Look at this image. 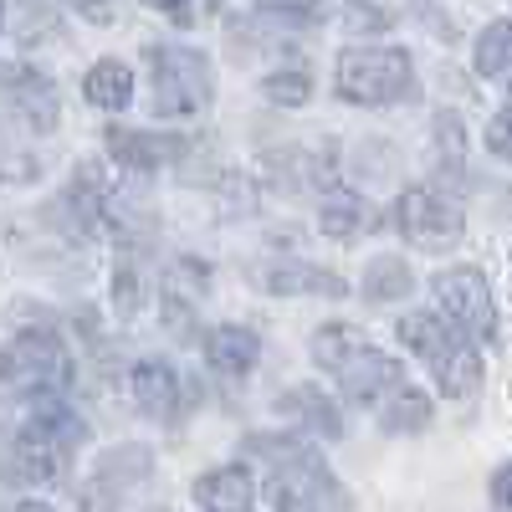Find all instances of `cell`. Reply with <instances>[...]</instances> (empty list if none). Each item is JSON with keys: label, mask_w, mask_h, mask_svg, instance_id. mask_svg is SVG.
<instances>
[{"label": "cell", "mask_w": 512, "mask_h": 512, "mask_svg": "<svg viewBox=\"0 0 512 512\" xmlns=\"http://www.w3.org/2000/svg\"><path fill=\"white\" fill-rule=\"evenodd\" d=\"M144 6H154L159 16H169L175 26H195V21H205L210 11H216L221 0H144Z\"/></svg>", "instance_id": "28"}, {"label": "cell", "mask_w": 512, "mask_h": 512, "mask_svg": "<svg viewBox=\"0 0 512 512\" xmlns=\"http://www.w3.org/2000/svg\"><path fill=\"white\" fill-rule=\"evenodd\" d=\"M400 344L425 364V374L436 379V390L461 400V395H477L482 390V354L456 338L436 313H405L400 318Z\"/></svg>", "instance_id": "4"}, {"label": "cell", "mask_w": 512, "mask_h": 512, "mask_svg": "<svg viewBox=\"0 0 512 512\" xmlns=\"http://www.w3.org/2000/svg\"><path fill=\"white\" fill-rule=\"evenodd\" d=\"M431 139H436V175L461 180V169H466V123L456 113H436Z\"/></svg>", "instance_id": "23"}, {"label": "cell", "mask_w": 512, "mask_h": 512, "mask_svg": "<svg viewBox=\"0 0 512 512\" xmlns=\"http://www.w3.org/2000/svg\"><path fill=\"white\" fill-rule=\"evenodd\" d=\"M82 98H88L93 108L123 113L128 103H134V67L118 62V57L93 62V67H88V77H82Z\"/></svg>", "instance_id": "19"}, {"label": "cell", "mask_w": 512, "mask_h": 512, "mask_svg": "<svg viewBox=\"0 0 512 512\" xmlns=\"http://www.w3.org/2000/svg\"><path fill=\"white\" fill-rule=\"evenodd\" d=\"M507 482H512V466H497L492 472V507L507 512Z\"/></svg>", "instance_id": "31"}, {"label": "cell", "mask_w": 512, "mask_h": 512, "mask_svg": "<svg viewBox=\"0 0 512 512\" xmlns=\"http://www.w3.org/2000/svg\"><path fill=\"white\" fill-rule=\"evenodd\" d=\"M67 11H77L82 21H93V26H108L113 21V0H62Z\"/></svg>", "instance_id": "29"}, {"label": "cell", "mask_w": 512, "mask_h": 512, "mask_svg": "<svg viewBox=\"0 0 512 512\" xmlns=\"http://www.w3.org/2000/svg\"><path fill=\"white\" fill-rule=\"evenodd\" d=\"M16 512H47V507H41V502H21Z\"/></svg>", "instance_id": "32"}, {"label": "cell", "mask_w": 512, "mask_h": 512, "mask_svg": "<svg viewBox=\"0 0 512 512\" xmlns=\"http://www.w3.org/2000/svg\"><path fill=\"white\" fill-rule=\"evenodd\" d=\"M205 282H210V272H205V262H195V256H185V262H175V267L164 272L159 297H164L169 333H190L195 328V313L205 303Z\"/></svg>", "instance_id": "13"}, {"label": "cell", "mask_w": 512, "mask_h": 512, "mask_svg": "<svg viewBox=\"0 0 512 512\" xmlns=\"http://www.w3.org/2000/svg\"><path fill=\"white\" fill-rule=\"evenodd\" d=\"M313 364L328 369L338 390L364 410H379L405 384V364L384 354L379 344H369V333H359L354 323H323L313 333Z\"/></svg>", "instance_id": "3"}, {"label": "cell", "mask_w": 512, "mask_h": 512, "mask_svg": "<svg viewBox=\"0 0 512 512\" xmlns=\"http://www.w3.org/2000/svg\"><path fill=\"white\" fill-rule=\"evenodd\" d=\"M359 292H364V303H374V308L405 303V297L415 292V272H410V262H400V256H374Z\"/></svg>", "instance_id": "21"}, {"label": "cell", "mask_w": 512, "mask_h": 512, "mask_svg": "<svg viewBox=\"0 0 512 512\" xmlns=\"http://www.w3.org/2000/svg\"><path fill=\"white\" fill-rule=\"evenodd\" d=\"M256 502V482L246 466H216L195 482V507L200 512H251Z\"/></svg>", "instance_id": "17"}, {"label": "cell", "mask_w": 512, "mask_h": 512, "mask_svg": "<svg viewBox=\"0 0 512 512\" xmlns=\"http://www.w3.org/2000/svg\"><path fill=\"white\" fill-rule=\"evenodd\" d=\"M128 395L149 420H180L185 410V379L175 374V364L164 359H139L128 369Z\"/></svg>", "instance_id": "12"}, {"label": "cell", "mask_w": 512, "mask_h": 512, "mask_svg": "<svg viewBox=\"0 0 512 512\" xmlns=\"http://www.w3.org/2000/svg\"><path fill=\"white\" fill-rule=\"evenodd\" d=\"M0 98L26 123V134H52L57 128V82L31 62H0Z\"/></svg>", "instance_id": "10"}, {"label": "cell", "mask_w": 512, "mask_h": 512, "mask_svg": "<svg viewBox=\"0 0 512 512\" xmlns=\"http://www.w3.org/2000/svg\"><path fill=\"white\" fill-rule=\"evenodd\" d=\"M256 11L267 21H297V26H318V0H256Z\"/></svg>", "instance_id": "27"}, {"label": "cell", "mask_w": 512, "mask_h": 512, "mask_svg": "<svg viewBox=\"0 0 512 512\" xmlns=\"http://www.w3.org/2000/svg\"><path fill=\"white\" fill-rule=\"evenodd\" d=\"M436 292V318L466 338V344H497V308H492V287L477 267H446L431 282Z\"/></svg>", "instance_id": "8"}, {"label": "cell", "mask_w": 512, "mask_h": 512, "mask_svg": "<svg viewBox=\"0 0 512 512\" xmlns=\"http://www.w3.org/2000/svg\"><path fill=\"white\" fill-rule=\"evenodd\" d=\"M205 364L221 379H246L256 364H262V338H256L246 323H216L205 333Z\"/></svg>", "instance_id": "14"}, {"label": "cell", "mask_w": 512, "mask_h": 512, "mask_svg": "<svg viewBox=\"0 0 512 512\" xmlns=\"http://www.w3.org/2000/svg\"><path fill=\"white\" fill-rule=\"evenodd\" d=\"M262 93H267V103H277V108H303V103L313 98V77H308L303 67L272 72V77L262 82Z\"/></svg>", "instance_id": "25"}, {"label": "cell", "mask_w": 512, "mask_h": 512, "mask_svg": "<svg viewBox=\"0 0 512 512\" xmlns=\"http://www.w3.org/2000/svg\"><path fill=\"white\" fill-rule=\"evenodd\" d=\"M374 415H379V425H384L390 436H415V431H425V425H431L436 405H431V395H425L420 384H410V379H405L400 390H395L390 400H384Z\"/></svg>", "instance_id": "20"}, {"label": "cell", "mask_w": 512, "mask_h": 512, "mask_svg": "<svg viewBox=\"0 0 512 512\" xmlns=\"http://www.w3.org/2000/svg\"><path fill=\"white\" fill-rule=\"evenodd\" d=\"M149 472H154L149 446H113V451L98 461V482H93V492H98L108 507H118L139 482H149Z\"/></svg>", "instance_id": "15"}, {"label": "cell", "mask_w": 512, "mask_h": 512, "mask_svg": "<svg viewBox=\"0 0 512 512\" xmlns=\"http://www.w3.org/2000/svg\"><path fill=\"white\" fill-rule=\"evenodd\" d=\"M262 282L272 297H344L349 292L344 277L328 267H313V262H277Z\"/></svg>", "instance_id": "18"}, {"label": "cell", "mask_w": 512, "mask_h": 512, "mask_svg": "<svg viewBox=\"0 0 512 512\" xmlns=\"http://www.w3.org/2000/svg\"><path fill=\"white\" fill-rule=\"evenodd\" d=\"M318 231L333 236V241H359L369 231V205L359 195H349V190H333L323 200V210H318Z\"/></svg>", "instance_id": "22"}, {"label": "cell", "mask_w": 512, "mask_h": 512, "mask_svg": "<svg viewBox=\"0 0 512 512\" xmlns=\"http://www.w3.org/2000/svg\"><path fill=\"white\" fill-rule=\"evenodd\" d=\"M415 62L405 47H349L338 57V98L354 108H395L415 98Z\"/></svg>", "instance_id": "5"}, {"label": "cell", "mask_w": 512, "mask_h": 512, "mask_svg": "<svg viewBox=\"0 0 512 512\" xmlns=\"http://www.w3.org/2000/svg\"><path fill=\"white\" fill-rule=\"evenodd\" d=\"M507 118H512V108H497V118L487 123V149L497 159H507Z\"/></svg>", "instance_id": "30"}, {"label": "cell", "mask_w": 512, "mask_h": 512, "mask_svg": "<svg viewBox=\"0 0 512 512\" xmlns=\"http://www.w3.org/2000/svg\"><path fill=\"white\" fill-rule=\"evenodd\" d=\"M277 410L297 425V436H303V431H313V436H323V441L344 436V415H338V405H333L323 390H313V384H297V390H287V395L277 400Z\"/></svg>", "instance_id": "16"}, {"label": "cell", "mask_w": 512, "mask_h": 512, "mask_svg": "<svg viewBox=\"0 0 512 512\" xmlns=\"http://www.w3.org/2000/svg\"><path fill=\"white\" fill-rule=\"evenodd\" d=\"M507 36H512L507 21H492V26L477 31V72L492 77V82L507 77V57H512V52H507Z\"/></svg>", "instance_id": "24"}, {"label": "cell", "mask_w": 512, "mask_h": 512, "mask_svg": "<svg viewBox=\"0 0 512 512\" xmlns=\"http://www.w3.org/2000/svg\"><path fill=\"white\" fill-rule=\"evenodd\" d=\"M0 26H6V0H0Z\"/></svg>", "instance_id": "33"}, {"label": "cell", "mask_w": 512, "mask_h": 512, "mask_svg": "<svg viewBox=\"0 0 512 512\" xmlns=\"http://www.w3.org/2000/svg\"><path fill=\"white\" fill-rule=\"evenodd\" d=\"M82 441H88V420L67 405V395L57 390L31 395L21 425H11L0 436V482H11V487L57 482Z\"/></svg>", "instance_id": "1"}, {"label": "cell", "mask_w": 512, "mask_h": 512, "mask_svg": "<svg viewBox=\"0 0 512 512\" xmlns=\"http://www.w3.org/2000/svg\"><path fill=\"white\" fill-rule=\"evenodd\" d=\"M0 384H26V395H67L72 384V349L57 328H26L0 349Z\"/></svg>", "instance_id": "7"}, {"label": "cell", "mask_w": 512, "mask_h": 512, "mask_svg": "<svg viewBox=\"0 0 512 512\" xmlns=\"http://www.w3.org/2000/svg\"><path fill=\"white\" fill-rule=\"evenodd\" d=\"M149 103L159 118H195L210 108L216 93V77H210V57L195 47H175V41H159L149 47Z\"/></svg>", "instance_id": "6"}, {"label": "cell", "mask_w": 512, "mask_h": 512, "mask_svg": "<svg viewBox=\"0 0 512 512\" xmlns=\"http://www.w3.org/2000/svg\"><path fill=\"white\" fill-rule=\"evenodd\" d=\"M395 226H400V236H405L415 251H451V246L466 236L461 205H456L446 190H431V185L405 190V195L395 200Z\"/></svg>", "instance_id": "9"}, {"label": "cell", "mask_w": 512, "mask_h": 512, "mask_svg": "<svg viewBox=\"0 0 512 512\" xmlns=\"http://www.w3.org/2000/svg\"><path fill=\"white\" fill-rule=\"evenodd\" d=\"M113 303H118V313H123V318L144 303V287H139V267H134V256H123L118 272H113Z\"/></svg>", "instance_id": "26"}, {"label": "cell", "mask_w": 512, "mask_h": 512, "mask_svg": "<svg viewBox=\"0 0 512 512\" xmlns=\"http://www.w3.org/2000/svg\"><path fill=\"white\" fill-rule=\"evenodd\" d=\"M108 154L128 169V175H159V169L180 164L190 154V139L180 134H139V128H108Z\"/></svg>", "instance_id": "11"}, {"label": "cell", "mask_w": 512, "mask_h": 512, "mask_svg": "<svg viewBox=\"0 0 512 512\" xmlns=\"http://www.w3.org/2000/svg\"><path fill=\"white\" fill-rule=\"evenodd\" d=\"M251 451L272 461L267 502L272 512H349V492L328 472L308 436H251Z\"/></svg>", "instance_id": "2"}]
</instances>
